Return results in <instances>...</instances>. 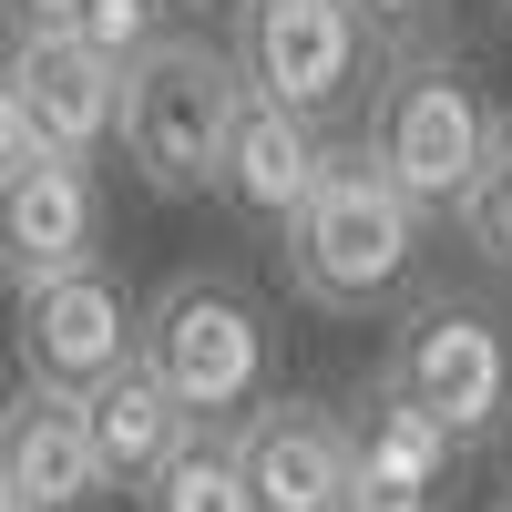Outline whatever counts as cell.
<instances>
[{"instance_id": "5b68a950", "label": "cell", "mask_w": 512, "mask_h": 512, "mask_svg": "<svg viewBox=\"0 0 512 512\" xmlns=\"http://www.w3.org/2000/svg\"><path fill=\"white\" fill-rule=\"evenodd\" d=\"M144 359L175 379L195 420H246L267 400V318L236 277H205V267L164 277L144 297Z\"/></svg>"}, {"instance_id": "7c38bea8", "label": "cell", "mask_w": 512, "mask_h": 512, "mask_svg": "<svg viewBox=\"0 0 512 512\" xmlns=\"http://www.w3.org/2000/svg\"><path fill=\"white\" fill-rule=\"evenodd\" d=\"M451 461H461V441L441 420L400 400L390 379H369L349 400V492H338V512H441Z\"/></svg>"}, {"instance_id": "9a60e30c", "label": "cell", "mask_w": 512, "mask_h": 512, "mask_svg": "<svg viewBox=\"0 0 512 512\" xmlns=\"http://www.w3.org/2000/svg\"><path fill=\"white\" fill-rule=\"evenodd\" d=\"M134 512H256V472H246L236 420H195V441L134 492Z\"/></svg>"}, {"instance_id": "d6986e66", "label": "cell", "mask_w": 512, "mask_h": 512, "mask_svg": "<svg viewBox=\"0 0 512 512\" xmlns=\"http://www.w3.org/2000/svg\"><path fill=\"white\" fill-rule=\"evenodd\" d=\"M502 502H512V431H502Z\"/></svg>"}, {"instance_id": "8992f818", "label": "cell", "mask_w": 512, "mask_h": 512, "mask_svg": "<svg viewBox=\"0 0 512 512\" xmlns=\"http://www.w3.org/2000/svg\"><path fill=\"white\" fill-rule=\"evenodd\" d=\"M226 41L246 62V93L318 113V123L349 113L379 62V31L359 0H226Z\"/></svg>"}, {"instance_id": "2e32d148", "label": "cell", "mask_w": 512, "mask_h": 512, "mask_svg": "<svg viewBox=\"0 0 512 512\" xmlns=\"http://www.w3.org/2000/svg\"><path fill=\"white\" fill-rule=\"evenodd\" d=\"M451 226H461V246H472L492 277H512V113L492 123V154H482V175H472Z\"/></svg>"}, {"instance_id": "44dd1931", "label": "cell", "mask_w": 512, "mask_h": 512, "mask_svg": "<svg viewBox=\"0 0 512 512\" xmlns=\"http://www.w3.org/2000/svg\"><path fill=\"white\" fill-rule=\"evenodd\" d=\"M502 11H512V0H502Z\"/></svg>"}, {"instance_id": "6da1fadb", "label": "cell", "mask_w": 512, "mask_h": 512, "mask_svg": "<svg viewBox=\"0 0 512 512\" xmlns=\"http://www.w3.org/2000/svg\"><path fill=\"white\" fill-rule=\"evenodd\" d=\"M420 226H431V205L379 164V144L369 134H338L308 216L277 236L287 297L318 308V318H369L379 297H400V277L420 267Z\"/></svg>"}, {"instance_id": "ac0fdd59", "label": "cell", "mask_w": 512, "mask_h": 512, "mask_svg": "<svg viewBox=\"0 0 512 512\" xmlns=\"http://www.w3.org/2000/svg\"><path fill=\"white\" fill-rule=\"evenodd\" d=\"M82 0H11V31H72Z\"/></svg>"}, {"instance_id": "7a4b0ae2", "label": "cell", "mask_w": 512, "mask_h": 512, "mask_svg": "<svg viewBox=\"0 0 512 512\" xmlns=\"http://www.w3.org/2000/svg\"><path fill=\"white\" fill-rule=\"evenodd\" d=\"M236 113H246L236 41H205V31L164 21L154 52L123 62V175H134L144 195H164V205L216 195V164H226Z\"/></svg>"}, {"instance_id": "9c48e42d", "label": "cell", "mask_w": 512, "mask_h": 512, "mask_svg": "<svg viewBox=\"0 0 512 512\" xmlns=\"http://www.w3.org/2000/svg\"><path fill=\"white\" fill-rule=\"evenodd\" d=\"M103 256V185H93V154H62V144H0V277L41 287V277H72Z\"/></svg>"}, {"instance_id": "4fadbf2b", "label": "cell", "mask_w": 512, "mask_h": 512, "mask_svg": "<svg viewBox=\"0 0 512 512\" xmlns=\"http://www.w3.org/2000/svg\"><path fill=\"white\" fill-rule=\"evenodd\" d=\"M246 472H256V512H338L349 492V410L308 400V390H267L246 420Z\"/></svg>"}, {"instance_id": "ffe728a7", "label": "cell", "mask_w": 512, "mask_h": 512, "mask_svg": "<svg viewBox=\"0 0 512 512\" xmlns=\"http://www.w3.org/2000/svg\"><path fill=\"white\" fill-rule=\"evenodd\" d=\"M164 11H205V0H164Z\"/></svg>"}, {"instance_id": "3957f363", "label": "cell", "mask_w": 512, "mask_h": 512, "mask_svg": "<svg viewBox=\"0 0 512 512\" xmlns=\"http://www.w3.org/2000/svg\"><path fill=\"white\" fill-rule=\"evenodd\" d=\"M379 379L420 400L461 451H482L512 431V318L472 287H420L379 349Z\"/></svg>"}, {"instance_id": "52a82bcc", "label": "cell", "mask_w": 512, "mask_h": 512, "mask_svg": "<svg viewBox=\"0 0 512 512\" xmlns=\"http://www.w3.org/2000/svg\"><path fill=\"white\" fill-rule=\"evenodd\" d=\"M0 144L113 154V144H123V62L103 52V41H82V31H11Z\"/></svg>"}, {"instance_id": "277c9868", "label": "cell", "mask_w": 512, "mask_h": 512, "mask_svg": "<svg viewBox=\"0 0 512 512\" xmlns=\"http://www.w3.org/2000/svg\"><path fill=\"white\" fill-rule=\"evenodd\" d=\"M492 123H502V103H482V82L441 41H400L369 82V144L431 216H461V195L492 154Z\"/></svg>"}, {"instance_id": "7402d4cb", "label": "cell", "mask_w": 512, "mask_h": 512, "mask_svg": "<svg viewBox=\"0 0 512 512\" xmlns=\"http://www.w3.org/2000/svg\"><path fill=\"white\" fill-rule=\"evenodd\" d=\"M502 512H512V502H502Z\"/></svg>"}, {"instance_id": "30bf717a", "label": "cell", "mask_w": 512, "mask_h": 512, "mask_svg": "<svg viewBox=\"0 0 512 512\" xmlns=\"http://www.w3.org/2000/svg\"><path fill=\"white\" fill-rule=\"evenodd\" d=\"M113 492L103 451H93V410L82 390L21 379L0 410V512H93Z\"/></svg>"}, {"instance_id": "5bb4252c", "label": "cell", "mask_w": 512, "mask_h": 512, "mask_svg": "<svg viewBox=\"0 0 512 512\" xmlns=\"http://www.w3.org/2000/svg\"><path fill=\"white\" fill-rule=\"evenodd\" d=\"M82 410H93V451H103V472H113V492H144L164 461H175L185 441H195V410L175 400V379H164L144 349L123 359L113 379H93L82 390Z\"/></svg>"}, {"instance_id": "e0dca14e", "label": "cell", "mask_w": 512, "mask_h": 512, "mask_svg": "<svg viewBox=\"0 0 512 512\" xmlns=\"http://www.w3.org/2000/svg\"><path fill=\"white\" fill-rule=\"evenodd\" d=\"M359 11H369V31L400 52V41H431V31H441V11H451V0H359Z\"/></svg>"}, {"instance_id": "ba28073f", "label": "cell", "mask_w": 512, "mask_h": 512, "mask_svg": "<svg viewBox=\"0 0 512 512\" xmlns=\"http://www.w3.org/2000/svg\"><path fill=\"white\" fill-rule=\"evenodd\" d=\"M144 349V297L123 287L103 256L72 277H41L11 297V359L21 379H52V390H93V379H113L123 359Z\"/></svg>"}, {"instance_id": "8fae6325", "label": "cell", "mask_w": 512, "mask_h": 512, "mask_svg": "<svg viewBox=\"0 0 512 512\" xmlns=\"http://www.w3.org/2000/svg\"><path fill=\"white\" fill-rule=\"evenodd\" d=\"M328 154H338V134H328L318 113H287L267 93H246L236 134H226V164H216V205H226L246 236H287L297 216H308Z\"/></svg>"}]
</instances>
